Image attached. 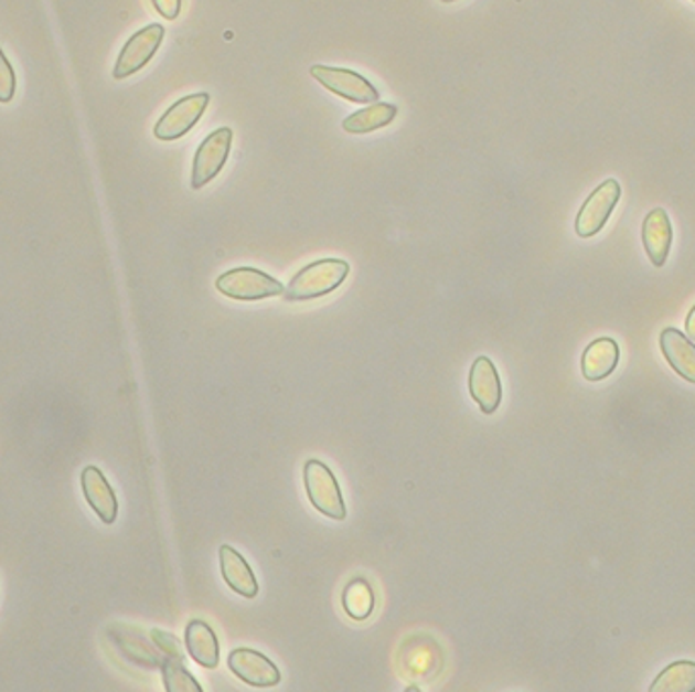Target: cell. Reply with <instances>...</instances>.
<instances>
[{"instance_id": "obj_13", "label": "cell", "mask_w": 695, "mask_h": 692, "mask_svg": "<svg viewBox=\"0 0 695 692\" xmlns=\"http://www.w3.org/2000/svg\"><path fill=\"white\" fill-rule=\"evenodd\" d=\"M661 351L665 354L671 369L683 380L695 383V342L687 339L677 328H665L659 337Z\"/></svg>"}, {"instance_id": "obj_26", "label": "cell", "mask_w": 695, "mask_h": 692, "mask_svg": "<svg viewBox=\"0 0 695 692\" xmlns=\"http://www.w3.org/2000/svg\"><path fill=\"white\" fill-rule=\"evenodd\" d=\"M441 2H456V0H441Z\"/></svg>"}, {"instance_id": "obj_23", "label": "cell", "mask_w": 695, "mask_h": 692, "mask_svg": "<svg viewBox=\"0 0 695 692\" xmlns=\"http://www.w3.org/2000/svg\"><path fill=\"white\" fill-rule=\"evenodd\" d=\"M151 638H153L154 643H157V648L165 653V658L183 660L180 641L175 640L171 634H165V631H161V629H153V631H151Z\"/></svg>"}, {"instance_id": "obj_12", "label": "cell", "mask_w": 695, "mask_h": 692, "mask_svg": "<svg viewBox=\"0 0 695 692\" xmlns=\"http://www.w3.org/2000/svg\"><path fill=\"white\" fill-rule=\"evenodd\" d=\"M82 491L92 511L100 518V522L110 525L118 515V501L110 483L106 481L103 470L98 467H86L82 472Z\"/></svg>"}, {"instance_id": "obj_21", "label": "cell", "mask_w": 695, "mask_h": 692, "mask_svg": "<svg viewBox=\"0 0 695 692\" xmlns=\"http://www.w3.org/2000/svg\"><path fill=\"white\" fill-rule=\"evenodd\" d=\"M163 682L168 692H202L204 689L197 684V680L183 667V660L165 658L161 664Z\"/></svg>"}, {"instance_id": "obj_22", "label": "cell", "mask_w": 695, "mask_h": 692, "mask_svg": "<svg viewBox=\"0 0 695 692\" xmlns=\"http://www.w3.org/2000/svg\"><path fill=\"white\" fill-rule=\"evenodd\" d=\"M17 94V74L0 47V103L9 105Z\"/></svg>"}, {"instance_id": "obj_17", "label": "cell", "mask_w": 695, "mask_h": 692, "mask_svg": "<svg viewBox=\"0 0 695 692\" xmlns=\"http://www.w3.org/2000/svg\"><path fill=\"white\" fill-rule=\"evenodd\" d=\"M185 648H188V653L192 656L195 664L207 668V670L218 668V636L204 621L193 619V621L188 624V627H185Z\"/></svg>"}, {"instance_id": "obj_11", "label": "cell", "mask_w": 695, "mask_h": 692, "mask_svg": "<svg viewBox=\"0 0 695 692\" xmlns=\"http://www.w3.org/2000/svg\"><path fill=\"white\" fill-rule=\"evenodd\" d=\"M110 640L115 641L116 648L127 660L139 664V667L161 668L163 660H165V653L157 648V643L153 646L151 641L145 640L141 631H137L132 627H110Z\"/></svg>"}, {"instance_id": "obj_25", "label": "cell", "mask_w": 695, "mask_h": 692, "mask_svg": "<svg viewBox=\"0 0 695 692\" xmlns=\"http://www.w3.org/2000/svg\"><path fill=\"white\" fill-rule=\"evenodd\" d=\"M685 334H687V339L695 342V306L685 318Z\"/></svg>"}, {"instance_id": "obj_20", "label": "cell", "mask_w": 695, "mask_h": 692, "mask_svg": "<svg viewBox=\"0 0 695 692\" xmlns=\"http://www.w3.org/2000/svg\"><path fill=\"white\" fill-rule=\"evenodd\" d=\"M342 605L352 619L364 621L368 619L374 609V593L371 585L364 578L352 581L342 595Z\"/></svg>"}, {"instance_id": "obj_5", "label": "cell", "mask_w": 695, "mask_h": 692, "mask_svg": "<svg viewBox=\"0 0 695 692\" xmlns=\"http://www.w3.org/2000/svg\"><path fill=\"white\" fill-rule=\"evenodd\" d=\"M232 139L234 132L228 127H222L210 132L206 139L200 143L195 157H193L192 188L202 190L212 182L220 171L224 170L228 156H231Z\"/></svg>"}, {"instance_id": "obj_7", "label": "cell", "mask_w": 695, "mask_h": 692, "mask_svg": "<svg viewBox=\"0 0 695 692\" xmlns=\"http://www.w3.org/2000/svg\"><path fill=\"white\" fill-rule=\"evenodd\" d=\"M163 38H165V26L159 23L137 31L118 53V60L113 70L115 79L129 78L137 72H141L142 67L153 60L154 53L163 43Z\"/></svg>"}, {"instance_id": "obj_10", "label": "cell", "mask_w": 695, "mask_h": 692, "mask_svg": "<svg viewBox=\"0 0 695 692\" xmlns=\"http://www.w3.org/2000/svg\"><path fill=\"white\" fill-rule=\"evenodd\" d=\"M468 390L484 414H494L499 409L502 400L501 377L489 356H478L472 363Z\"/></svg>"}, {"instance_id": "obj_19", "label": "cell", "mask_w": 695, "mask_h": 692, "mask_svg": "<svg viewBox=\"0 0 695 692\" xmlns=\"http://www.w3.org/2000/svg\"><path fill=\"white\" fill-rule=\"evenodd\" d=\"M695 662L682 660L665 668L655 682L651 684V692H694Z\"/></svg>"}, {"instance_id": "obj_4", "label": "cell", "mask_w": 695, "mask_h": 692, "mask_svg": "<svg viewBox=\"0 0 695 692\" xmlns=\"http://www.w3.org/2000/svg\"><path fill=\"white\" fill-rule=\"evenodd\" d=\"M207 105H210V94L206 92L183 96L178 103L169 106L163 117L157 120L154 137L159 141H178L183 135L192 131L197 120L204 117Z\"/></svg>"}, {"instance_id": "obj_15", "label": "cell", "mask_w": 695, "mask_h": 692, "mask_svg": "<svg viewBox=\"0 0 695 692\" xmlns=\"http://www.w3.org/2000/svg\"><path fill=\"white\" fill-rule=\"evenodd\" d=\"M620 361L617 340L596 339L581 354V373L588 381H602L614 373Z\"/></svg>"}, {"instance_id": "obj_18", "label": "cell", "mask_w": 695, "mask_h": 692, "mask_svg": "<svg viewBox=\"0 0 695 692\" xmlns=\"http://www.w3.org/2000/svg\"><path fill=\"white\" fill-rule=\"evenodd\" d=\"M399 115L397 105L391 103H373V105L362 108L359 113H352L344 118L342 129L350 135H366V132L378 131L386 125H391Z\"/></svg>"}, {"instance_id": "obj_16", "label": "cell", "mask_w": 695, "mask_h": 692, "mask_svg": "<svg viewBox=\"0 0 695 692\" xmlns=\"http://www.w3.org/2000/svg\"><path fill=\"white\" fill-rule=\"evenodd\" d=\"M220 568H222V576H224L226 585L234 593H238L240 597H246V599L257 597V578H255V573L250 571L248 562L243 558V554H238L231 546H222L220 549Z\"/></svg>"}, {"instance_id": "obj_24", "label": "cell", "mask_w": 695, "mask_h": 692, "mask_svg": "<svg viewBox=\"0 0 695 692\" xmlns=\"http://www.w3.org/2000/svg\"><path fill=\"white\" fill-rule=\"evenodd\" d=\"M154 11L161 14L163 19H178L181 11V0H153Z\"/></svg>"}, {"instance_id": "obj_6", "label": "cell", "mask_w": 695, "mask_h": 692, "mask_svg": "<svg viewBox=\"0 0 695 692\" xmlns=\"http://www.w3.org/2000/svg\"><path fill=\"white\" fill-rule=\"evenodd\" d=\"M309 74L318 79L323 88L334 92L348 103L373 105V103H378V98H381L376 86H373L361 74L346 70V67L313 66L309 70Z\"/></svg>"}, {"instance_id": "obj_2", "label": "cell", "mask_w": 695, "mask_h": 692, "mask_svg": "<svg viewBox=\"0 0 695 692\" xmlns=\"http://www.w3.org/2000/svg\"><path fill=\"white\" fill-rule=\"evenodd\" d=\"M216 289L222 296L240 301L267 300L285 294L281 281L255 267H236L220 275Z\"/></svg>"}, {"instance_id": "obj_14", "label": "cell", "mask_w": 695, "mask_h": 692, "mask_svg": "<svg viewBox=\"0 0 695 692\" xmlns=\"http://www.w3.org/2000/svg\"><path fill=\"white\" fill-rule=\"evenodd\" d=\"M673 228H671L670 214L663 209L649 212L643 223V245L646 255L655 267H663L670 257Z\"/></svg>"}, {"instance_id": "obj_3", "label": "cell", "mask_w": 695, "mask_h": 692, "mask_svg": "<svg viewBox=\"0 0 695 692\" xmlns=\"http://www.w3.org/2000/svg\"><path fill=\"white\" fill-rule=\"evenodd\" d=\"M303 483L308 491L309 501L316 510L332 520L346 518L344 497L340 485L335 481L334 472L320 460H308L303 469Z\"/></svg>"}, {"instance_id": "obj_1", "label": "cell", "mask_w": 695, "mask_h": 692, "mask_svg": "<svg viewBox=\"0 0 695 692\" xmlns=\"http://www.w3.org/2000/svg\"><path fill=\"white\" fill-rule=\"evenodd\" d=\"M350 265L342 259H320L299 269L289 286L285 288V298L289 301H308L323 298L344 284Z\"/></svg>"}, {"instance_id": "obj_9", "label": "cell", "mask_w": 695, "mask_h": 692, "mask_svg": "<svg viewBox=\"0 0 695 692\" xmlns=\"http://www.w3.org/2000/svg\"><path fill=\"white\" fill-rule=\"evenodd\" d=\"M228 668L243 680L245 684L269 689L281 682L279 668L270 662L265 653L250 650V648H236L228 656Z\"/></svg>"}, {"instance_id": "obj_8", "label": "cell", "mask_w": 695, "mask_h": 692, "mask_svg": "<svg viewBox=\"0 0 695 692\" xmlns=\"http://www.w3.org/2000/svg\"><path fill=\"white\" fill-rule=\"evenodd\" d=\"M618 200H620V183L617 180H606L605 183H600L584 202V206L579 209L576 216L578 236L590 238L598 235L608 223L612 210L617 209Z\"/></svg>"}, {"instance_id": "obj_27", "label": "cell", "mask_w": 695, "mask_h": 692, "mask_svg": "<svg viewBox=\"0 0 695 692\" xmlns=\"http://www.w3.org/2000/svg\"><path fill=\"white\" fill-rule=\"evenodd\" d=\"M694 2H695V0H694Z\"/></svg>"}]
</instances>
